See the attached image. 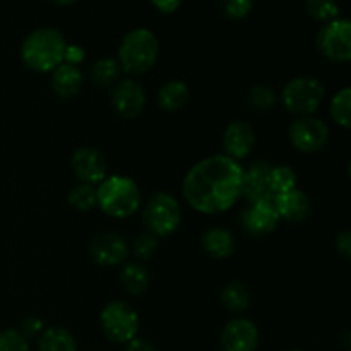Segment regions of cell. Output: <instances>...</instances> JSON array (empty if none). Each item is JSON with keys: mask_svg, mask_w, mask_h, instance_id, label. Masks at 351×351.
Here are the masks:
<instances>
[{"mask_svg": "<svg viewBox=\"0 0 351 351\" xmlns=\"http://www.w3.org/2000/svg\"><path fill=\"white\" fill-rule=\"evenodd\" d=\"M242 177L243 168L239 161L225 154H213L187 171L182 192L194 211L221 215L242 199Z\"/></svg>", "mask_w": 351, "mask_h": 351, "instance_id": "cell-1", "label": "cell"}, {"mask_svg": "<svg viewBox=\"0 0 351 351\" xmlns=\"http://www.w3.org/2000/svg\"><path fill=\"white\" fill-rule=\"evenodd\" d=\"M67 41L55 27H38L24 38L21 45V60L29 71L48 74L64 64Z\"/></svg>", "mask_w": 351, "mask_h": 351, "instance_id": "cell-2", "label": "cell"}, {"mask_svg": "<svg viewBox=\"0 0 351 351\" xmlns=\"http://www.w3.org/2000/svg\"><path fill=\"white\" fill-rule=\"evenodd\" d=\"M160 57V41L156 34L146 27H137L129 31L122 38L117 51L122 72L130 75H141L151 71Z\"/></svg>", "mask_w": 351, "mask_h": 351, "instance_id": "cell-3", "label": "cell"}, {"mask_svg": "<svg viewBox=\"0 0 351 351\" xmlns=\"http://www.w3.org/2000/svg\"><path fill=\"white\" fill-rule=\"evenodd\" d=\"M96 195H98V208L106 216H112L117 219L132 216L143 202L139 185L125 175L106 177L96 187Z\"/></svg>", "mask_w": 351, "mask_h": 351, "instance_id": "cell-4", "label": "cell"}, {"mask_svg": "<svg viewBox=\"0 0 351 351\" xmlns=\"http://www.w3.org/2000/svg\"><path fill=\"white\" fill-rule=\"evenodd\" d=\"M324 84L314 75H298L290 79L281 91L285 108L298 117L314 115L324 101Z\"/></svg>", "mask_w": 351, "mask_h": 351, "instance_id": "cell-5", "label": "cell"}, {"mask_svg": "<svg viewBox=\"0 0 351 351\" xmlns=\"http://www.w3.org/2000/svg\"><path fill=\"white\" fill-rule=\"evenodd\" d=\"M143 221L147 232L154 237H168L178 230L182 223V208L168 192H156L147 199L143 209Z\"/></svg>", "mask_w": 351, "mask_h": 351, "instance_id": "cell-6", "label": "cell"}, {"mask_svg": "<svg viewBox=\"0 0 351 351\" xmlns=\"http://www.w3.org/2000/svg\"><path fill=\"white\" fill-rule=\"evenodd\" d=\"M99 324L108 341L127 345L137 338L141 321L137 312L127 302L113 300L103 307L99 314Z\"/></svg>", "mask_w": 351, "mask_h": 351, "instance_id": "cell-7", "label": "cell"}, {"mask_svg": "<svg viewBox=\"0 0 351 351\" xmlns=\"http://www.w3.org/2000/svg\"><path fill=\"white\" fill-rule=\"evenodd\" d=\"M317 51L335 64H346L351 60V24L345 17L326 23L315 38Z\"/></svg>", "mask_w": 351, "mask_h": 351, "instance_id": "cell-8", "label": "cell"}, {"mask_svg": "<svg viewBox=\"0 0 351 351\" xmlns=\"http://www.w3.org/2000/svg\"><path fill=\"white\" fill-rule=\"evenodd\" d=\"M288 139L300 153H319L328 146L329 127L314 115L298 117L288 127Z\"/></svg>", "mask_w": 351, "mask_h": 351, "instance_id": "cell-9", "label": "cell"}, {"mask_svg": "<svg viewBox=\"0 0 351 351\" xmlns=\"http://www.w3.org/2000/svg\"><path fill=\"white\" fill-rule=\"evenodd\" d=\"M280 215L274 208L273 199L249 202L240 213V223L247 235L257 237V239L271 235L280 226Z\"/></svg>", "mask_w": 351, "mask_h": 351, "instance_id": "cell-10", "label": "cell"}, {"mask_svg": "<svg viewBox=\"0 0 351 351\" xmlns=\"http://www.w3.org/2000/svg\"><path fill=\"white\" fill-rule=\"evenodd\" d=\"M129 243L125 239L112 232H99L89 242V256L98 266L113 267L125 263L129 257Z\"/></svg>", "mask_w": 351, "mask_h": 351, "instance_id": "cell-11", "label": "cell"}, {"mask_svg": "<svg viewBox=\"0 0 351 351\" xmlns=\"http://www.w3.org/2000/svg\"><path fill=\"white\" fill-rule=\"evenodd\" d=\"M72 171L81 184L99 185L106 178L108 165L106 158L98 149L89 146H82L72 154Z\"/></svg>", "mask_w": 351, "mask_h": 351, "instance_id": "cell-12", "label": "cell"}, {"mask_svg": "<svg viewBox=\"0 0 351 351\" xmlns=\"http://www.w3.org/2000/svg\"><path fill=\"white\" fill-rule=\"evenodd\" d=\"M219 345L223 351H256L259 346V329L250 319H232L219 335Z\"/></svg>", "mask_w": 351, "mask_h": 351, "instance_id": "cell-13", "label": "cell"}, {"mask_svg": "<svg viewBox=\"0 0 351 351\" xmlns=\"http://www.w3.org/2000/svg\"><path fill=\"white\" fill-rule=\"evenodd\" d=\"M112 106L122 119H136L146 106V91L132 79H122L112 89Z\"/></svg>", "mask_w": 351, "mask_h": 351, "instance_id": "cell-14", "label": "cell"}, {"mask_svg": "<svg viewBox=\"0 0 351 351\" xmlns=\"http://www.w3.org/2000/svg\"><path fill=\"white\" fill-rule=\"evenodd\" d=\"M223 154L232 160H245L256 146V132L252 125L243 120H235L223 132Z\"/></svg>", "mask_w": 351, "mask_h": 351, "instance_id": "cell-15", "label": "cell"}, {"mask_svg": "<svg viewBox=\"0 0 351 351\" xmlns=\"http://www.w3.org/2000/svg\"><path fill=\"white\" fill-rule=\"evenodd\" d=\"M269 171L271 165L267 161H256L243 170L242 195L247 201L273 199V194L269 192Z\"/></svg>", "mask_w": 351, "mask_h": 351, "instance_id": "cell-16", "label": "cell"}, {"mask_svg": "<svg viewBox=\"0 0 351 351\" xmlns=\"http://www.w3.org/2000/svg\"><path fill=\"white\" fill-rule=\"evenodd\" d=\"M274 208H276L280 219L288 223H302L311 213V199L300 189H291L273 197Z\"/></svg>", "mask_w": 351, "mask_h": 351, "instance_id": "cell-17", "label": "cell"}, {"mask_svg": "<svg viewBox=\"0 0 351 351\" xmlns=\"http://www.w3.org/2000/svg\"><path fill=\"white\" fill-rule=\"evenodd\" d=\"M201 247L211 259L221 261L233 256L237 249V242L232 232L221 228V226H213V228H208L201 235Z\"/></svg>", "mask_w": 351, "mask_h": 351, "instance_id": "cell-18", "label": "cell"}, {"mask_svg": "<svg viewBox=\"0 0 351 351\" xmlns=\"http://www.w3.org/2000/svg\"><path fill=\"white\" fill-rule=\"evenodd\" d=\"M84 82V75L79 67L69 64H60L57 69L51 71V89L57 96L67 99L77 95Z\"/></svg>", "mask_w": 351, "mask_h": 351, "instance_id": "cell-19", "label": "cell"}, {"mask_svg": "<svg viewBox=\"0 0 351 351\" xmlns=\"http://www.w3.org/2000/svg\"><path fill=\"white\" fill-rule=\"evenodd\" d=\"M189 99H191L189 86L184 81H178V79L167 81L158 89V105H160L161 110L168 113L184 110L187 106Z\"/></svg>", "mask_w": 351, "mask_h": 351, "instance_id": "cell-20", "label": "cell"}, {"mask_svg": "<svg viewBox=\"0 0 351 351\" xmlns=\"http://www.w3.org/2000/svg\"><path fill=\"white\" fill-rule=\"evenodd\" d=\"M120 285L123 290L132 297H141L149 288V274L147 269L139 263H129L120 271Z\"/></svg>", "mask_w": 351, "mask_h": 351, "instance_id": "cell-21", "label": "cell"}, {"mask_svg": "<svg viewBox=\"0 0 351 351\" xmlns=\"http://www.w3.org/2000/svg\"><path fill=\"white\" fill-rule=\"evenodd\" d=\"M38 351H77V341L71 331L53 326L41 332Z\"/></svg>", "mask_w": 351, "mask_h": 351, "instance_id": "cell-22", "label": "cell"}, {"mask_svg": "<svg viewBox=\"0 0 351 351\" xmlns=\"http://www.w3.org/2000/svg\"><path fill=\"white\" fill-rule=\"evenodd\" d=\"M120 74L122 69L117 58H99L89 67V77L99 88H113L120 81Z\"/></svg>", "mask_w": 351, "mask_h": 351, "instance_id": "cell-23", "label": "cell"}, {"mask_svg": "<svg viewBox=\"0 0 351 351\" xmlns=\"http://www.w3.org/2000/svg\"><path fill=\"white\" fill-rule=\"evenodd\" d=\"M221 304L232 314H242L250 307V293L240 281H232L221 290Z\"/></svg>", "mask_w": 351, "mask_h": 351, "instance_id": "cell-24", "label": "cell"}, {"mask_svg": "<svg viewBox=\"0 0 351 351\" xmlns=\"http://www.w3.org/2000/svg\"><path fill=\"white\" fill-rule=\"evenodd\" d=\"M331 112L332 120L338 123L341 129L350 130L351 129V89L343 88L332 96L331 99Z\"/></svg>", "mask_w": 351, "mask_h": 351, "instance_id": "cell-25", "label": "cell"}, {"mask_svg": "<svg viewBox=\"0 0 351 351\" xmlns=\"http://www.w3.org/2000/svg\"><path fill=\"white\" fill-rule=\"evenodd\" d=\"M69 204L72 206L77 211H91L93 208L98 206V195H96V187L95 185L88 184H79L75 187H72L69 191L67 195Z\"/></svg>", "mask_w": 351, "mask_h": 351, "instance_id": "cell-26", "label": "cell"}, {"mask_svg": "<svg viewBox=\"0 0 351 351\" xmlns=\"http://www.w3.org/2000/svg\"><path fill=\"white\" fill-rule=\"evenodd\" d=\"M297 187V173L291 167H271L269 171V192L274 195L283 194Z\"/></svg>", "mask_w": 351, "mask_h": 351, "instance_id": "cell-27", "label": "cell"}, {"mask_svg": "<svg viewBox=\"0 0 351 351\" xmlns=\"http://www.w3.org/2000/svg\"><path fill=\"white\" fill-rule=\"evenodd\" d=\"M305 10L317 23H331L339 17V5L336 0H305Z\"/></svg>", "mask_w": 351, "mask_h": 351, "instance_id": "cell-28", "label": "cell"}, {"mask_svg": "<svg viewBox=\"0 0 351 351\" xmlns=\"http://www.w3.org/2000/svg\"><path fill=\"white\" fill-rule=\"evenodd\" d=\"M247 101H249V106L252 110H257V112H269L276 106L278 96L274 93L273 88L264 84L252 86L247 95Z\"/></svg>", "mask_w": 351, "mask_h": 351, "instance_id": "cell-29", "label": "cell"}, {"mask_svg": "<svg viewBox=\"0 0 351 351\" xmlns=\"http://www.w3.org/2000/svg\"><path fill=\"white\" fill-rule=\"evenodd\" d=\"M223 16L232 21L245 19L252 12L254 0H219Z\"/></svg>", "mask_w": 351, "mask_h": 351, "instance_id": "cell-30", "label": "cell"}, {"mask_svg": "<svg viewBox=\"0 0 351 351\" xmlns=\"http://www.w3.org/2000/svg\"><path fill=\"white\" fill-rule=\"evenodd\" d=\"M156 250H158V237H154L153 233L149 232L137 237L132 243V252L139 261H149L151 257L156 254Z\"/></svg>", "mask_w": 351, "mask_h": 351, "instance_id": "cell-31", "label": "cell"}, {"mask_svg": "<svg viewBox=\"0 0 351 351\" xmlns=\"http://www.w3.org/2000/svg\"><path fill=\"white\" fill-rule=\"evenodd\" d=\"M0 351H31L29 339L24 338L19 329H5L0 332Z\"/></svg>", "mask_w": 351, "mask_h": 351, "instance_id": "cell-32", "label": "cell"}, {"mask_svg": "<svg viewBox=\"0 0 351 351\" xmlns=\"http://www.w3.org/2000/svg\"><path fill=\"white\" fill-rule=\"evenodd\" d=\"M43 331H45V324H43V321L38 317H26L23 322H21L19 332L26 339L41 336V332Z\"/></svg>", "mask_w": 351, "mask_h": 351, "instance_id": "cell-33", "label": "cell"}, {"mask_svg": "<svg viewBox=\"0 0 351 351\" xmlns=\"http://www.w3.org/2000/svg\"><path fill=\"white\" fill-rule=\"evenodd\" d=\"M86 57V51L82 47H77V45H67L65 47V53H64V64L74 65L77 67L79 64H82Z\"/></svg>", "mask_w": 351, "mask_h": 351, "instance_id": "cell-34", "label": "cell"}, {"mask_svg": "<svg viewBox=\"0 0 351 351\" xmlns=\"http://www.w3.org/2000/svg\"><path fill=\"white\" fill-rule=\"evenodd\" d=\"M336 250L345 261H350L351 257V233L348 230L341 232L336 239Z\"/></svg>", "mask_w": 351, "mask_h": 351, "instance_id": "cell-35", "label": "cell"}, {"mask_svg": "<svg viewBox=\"0 0 351 351\" xmlns=\"http://www.w3.org/2000/svg\"><path fill=\"white\" fill-rule=\"evenodd\" d=\"M151 3H153L158 12L173 14L182 5V0H151Z\"/></svg>", "mask_w": 351, "mask_h": 351, "instance_id": "cell-36", "label": "cell"}, {"mask_svg": "<svg viewBox=\"0 0 351 351\" xmlns=\"http://www.w3.org/2000/svg\"><path fill=\"white\" fill-rule=\"evenodd\" d=\"M127 351H156L154 350L153 343L143 338H134L132 341L127 343Z\"/></svg>", "mask_w": 351, "mask_h": 351, "instance_id": "cell-37", "label": "cell"}, {"mask_svg": "<svg viewBox=\"0 0 351 351\" xmlns=\"http://www.w3.org/2000/svg\"><path fill=\"white\" fill-rule=\"evenodd\" d=\"M48 2H51V3H55V5H72V3H75L77 2V0H48Z\"/></svg>", "mask_w": 351, "mask_h": 351, "instance_id": "cell-38", "label": "cell"}, {"mask_svg": "<svg viewBox=\"0 0 351 351\" xmlns=\"http://www.w3.org/2000/svg\"><path fill=\"white\" fill-rule=\"evenodd\" d=\"M288 351H304V350H288Z\"/></svg>", "mask_w": 351, "mask_h": 351, "instance_id": "cell-39", "label": "cell"}]
</instances>
